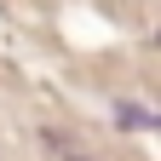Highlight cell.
<instances>
[{
    "label": "cell",
    "mask_w": 161,
    "mask_h": 161,
    "mask_svg": "<svg viewBox=\"0 0 161 161\" xmlns=\"http://www.w3.org/2000/svg\"><path fill=\"white\" fill-rule=\"evenodd\" d=\"M115 121H121V127H155V115H150L144 104H127V98L115 104Z\"/></svg>",
    "instance_id": "cell-2"
},
{
    "label": "cell",
    "mask_w": 161,
    "mask_h": 161,
    "mask_svg": "<svg viewBox=\"0 0 161 161\" xmlns=\"http://www.w3.org/2000/svg\"><path fill=\"white\" fill-rule=\"evenodd\" d=\"M40 138H46V150H52L58 161H92L86 150L75 144V138H64V132H58V127H40Z\"/></svg>",
    "instance_id": "cell-1"
}]
</instances>
